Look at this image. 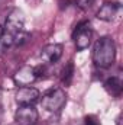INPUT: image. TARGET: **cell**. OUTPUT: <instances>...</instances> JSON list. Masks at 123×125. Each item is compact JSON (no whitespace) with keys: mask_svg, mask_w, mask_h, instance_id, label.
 <instances>
[{"mask_svg":"<svg viewBox=\"0 0 123 125\" xmlns=\"http://www.w3.org/2000/svg\"><path fill=\"white\" fill-rule=\"evenodd\" d=\"M116 60V45L110 36H101L97 39L93 48V61L100 68L110 67Z\"/></svg>","mask_w":123,"mask_h":125,"instance_id":"6da1fadb","label":"cell"},{"mask_svg":"<svg viewBox=\"0 0 123 125\" xmlns=\"http://www.w3.org/2000/svg\"><path fill=\"white\" fill-rule=\"evenodd\" d=\"M67 103V94L62 89H52L42 96L41 105L48 112H58Z\"/></svg>","mask_w":123,"mask_h":125,"instance_id":"7a4b0ae2","label":"cell"},{"mask_svg":"<svg viewBox=\"0 0 123 125\" xmlns=\"http://www.w3.org/2000/svg\"><path fill=\"white\" fill-rule=\"evenodd\" d=\"M91 38H93V31L90 28V22L88 21H83L80 22L75 29L72 32V39L75 42V47L78 51H83L86 48L90 47L91 44Z\"/></svg>","mask_w":123,"mask_h":125,"instance_id":"3957f363","label":"cell"},{"mask_svg":"<svg viewBox=\"0 0 123 125\" xmlns=\"http://www.w3.org/2000/svg\"><path fill=\"white\" fill-rule=\"evenodd\" d=\"M23 26H25V18H23V13L19 10V9H13L7 19H6V25H4V33L12 36L13 39H16V36L19 33L23 32Z\"/></svg>","mask_w":123,"mask_h":125,"instance_id":"277c9868","label":"cell"},{"mask_svg":"<svg viewBox=\"0 0 123 125\" xmlns=\"http://www.w3.org/2000/svg\"><path fill=\"white\" fill-rule=\"evenodd\" d=\"M38 118V111L32 105H20L15 114V121L19 125H35Z\"/></svg>","mask_w":123,"mask_h":125,"instance_id":"5b68a950","label":"cell"},{"mask_svg":"<svg viewBox=\"0 0 123 125\" xmlns=\"http://www.w3.org/2000/svg\"><path fill=\"white\" fill-rule=\"evenodd\" d=\"M38 80L36 74H35V68L29 67V65H25L22 67L15 76H13V82L18 84V86H31L35 82Z\"/></svg>","mask_w":123,"mask_h":125,"instance_id":"8992f818","label":"cell"},{"mask_svg":"<svg viewBox=\"0 0 123 125\" xmlns=\"http://www.w3.org/2000/svg\"><path fill=\"white\" fill-rule=\"evenodd\" d=\"M38 99H39V90L31 86L19 87V90L16 92V102L19 105H33Z\"/></svg>","mask_w":123,"mask_h":125,"instance_id":"52a82bcc","label":"cell"},{"mask_svg":"<svg viewBox=\"0 0 123 125\" xmlns=\"http://www.w3.org/2000/svg\"><path fill=\"white\" fill-rule=\"evenodd\" d=\"M62 55V45L61 44H48L44 47L41 57L45 62H57Z\"/></svg>","mask_w":123,"mask_h":125,"instance_id":"ba28073f","label":"cell"},{"mask_svg":"<svg viewBox=\"0 0 123 125\" xmlns=\"http://www.w3.org/2000/svg\"><path fill=\"white\" fill-rule=\"evenodd\" d=\"M119 7H120V6H119L117 3H110V1H107V3H104V4L98 9V12H97V18H98L100 21L110 22V21L114 19V16H116Z\"/></svg>","mask_w":123,"mask_h":125,"instance_id":"9c48e42d","label":"cell"},{"mask_svg":"<svg viewBox=\"0 0 123 125\" xmlns=\"http://www.w3.org/2000/svg\"><path fill=\"white\" fill-rule=\"evenodd\" d=\"M104 89H106V92L109 94H112L114 97H119L122 94V90H123L122 82L117 77H110V79H107L104 82Z\"/></svg>","mask_w":123,"mask_h":125,"instance_id":"30bf717a","label":"cell"},{"mask_svg":"<svg viewBox=\"0 0 123 125\" xmlns=\"http://www.w3.org/2000/svg\"><path fill=\"white\" fill-rule=\"evenodd\" d=\"M72 74H74V64H72V61H70L65 65L64 71H62V83H64L65 86H70V84H71Z\"/></svg>","mask_w":123,"mask_h":125,"instance_id":"8fae6325","label":"cell"},{"mask_svg":"<svg viewBox=\"0 0 123 125\" xmlns=\"http://www.w3.org/2000/svg\"><path fill=\"white\" fill-rule=\"evenodd\" d=\"M75 3H77V6L80 9L86 10V9H88L93 3H94V0H75Z\"/></svg>","mask_w":123,"mask_h":125,"instance_id":"7c38bea8","label":"cell"},{"mask_svg":"<svg viewBox=\"0 0 123 125\" xmlns=\"http://www.w3.org/2000/svg\"><path fill=\"white\" fill-rule=\"evenodd\" d=\"M84 124L86 125H100V121L97 119V116L94 115H87L84 118Z\"/></svg>","mask_w":123,"mask_h":125,"instance_id":"4fadbf2b","label":"cell"},{"mask_svg":"<svg viewBox=\"0 0 123 125\" xmlns=\"http://www.w3.org/2000/svg\"><path fill=\"white\" fill-rule=\"evenodd\" d=\"M116 125H122V116H120V115L116 118Z\"/></svg>","mask_w":123,"mask_h":125,"instance_id":"5bb4252c","label":"cell"},{"mask_svg":"<svg viewBox=\"0 0 123 125\" xmlns=\"http://www.w3.org/2000/svg\"><path fill=\"white\" fill-rule=\"evenodd\" d=\"M3 32H4V29H3V26L0 25V39H1V36H3Z\"/></svg>","mask_w":123,"mask_h":125,"instance_id":"9a60e30c","label":"cell"},{"mask_svg":"<svg viewBox=\"0 0 123 125\" xmlns=\"http://www.w3.org/2000/svg\"><path fill=\"white\" fill-rule=\"evenodd\" d=\"M3 3H4V0H0V7L3 6Z\"/></svg>","mask_w":123,"mask_h":125,"instance_id":"2e32d148","label":"cell"},{"mask_svg":"<svg viewBox=\"0 0 123 125\" xmlns=\"http://www.w3.org/2000/svg\"><path fill=\"white\" fill-rule=\"evenodd\" d=\"M0 94H1V89H0Z\"/></svg>","mask_w":123,"mask_h":125,"instance_id":"e0dca14e","label":"cell"}]
</instances>
